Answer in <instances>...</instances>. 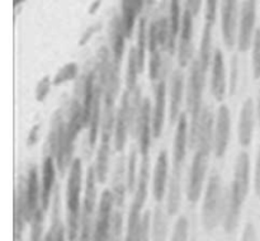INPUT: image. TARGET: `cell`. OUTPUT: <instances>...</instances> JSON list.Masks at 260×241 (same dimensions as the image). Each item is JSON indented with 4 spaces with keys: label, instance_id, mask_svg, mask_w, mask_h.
<instances>
[{
    "label": "cell",
    "instance_id": "54",
    "mask_svg": "<svg viewBox=\"0 0 260 241\" xmlns=\"http://www.w3.org/2000/svg\"><path fill=\"white\" fill-rule=\"evenodd\" d=\"M24 2H25V0H13V5H14V8H17L18 5L23 4Z\"/></svg>",
    "mask_w": 260,
    "mask_h": 241
},
{
    "label": "cell",
    "instance_id": "24",
    "mask_svg": "<svg viewBox=\"0 0 260 241\" xmlns=\"http://www.w3.org/2000/svg\"><path fill=\"white\" fill-rule=\"evenodd\" d=\"M127 192H128V187H127V165L124 162L123 156H121L117 161L113 175V187H112L114 205L117 207V210H121V207H123Z\"/></svg>",
    "mask_w": 260,
    "mask_h": 241
},
{
    "label": "cell",
    "instance_id": "44",
    "mask_svg": "<svg viewBox=\"0 0 260 241\" xmlns=\"http://www.w3.org/2000/svg\"><path fill=\"white\" fill-rule=\"evenodd\" d=\"M52 80L48 75L42 76V78L38 80L37 85H36L35 89V96L37 101H43L51 91V86H52Z\"/></svg>",
    "mask_w": 260,
    "mask_h": 241
},
{
    "label": "cell",
    "instance_id": "6",
    "mask_svg": "<svg viewBox=\"0 0 260 241\" xmlns=\"http://www.w3.org/2000/svg\"><path fill=\"white\" fill-rule=\"evenodd\" d=\"M208 156L210 155L205 152L196 151L194 157H193L187 184V198L190 203H197L202 195L206 173L208 167Z\"/></svg>",
    "mask_w": 260,
    "mask_h": 241
},
{
    "label": "cell",
    "instance_id": "40",
    "mask_svg": "<svg viewBox=\"0 0 260 241\" xmlns=\"http://www.w3.org/2000/svg\"><path fill=\"white\" fill-rule=\"evenodd\" d=\"M45 213L46 211L42 207L38 210V212L33 216L30 220V235L29 241H43L45 236H43V225H45Z\"/></svg>",
    "mask_w": 260,
    "mask_h": 241
},
{
    "label": "cell",
    "instance_id": "28",
    "mask_svg": "<svg viewBox=\"0 0 260 241\" xmlns=\"http://www.w3.org/2000/svg\"><path fill=\"white\" fill-rule=\"evenodd\" d=\"M112 67V53L106 46L101 47L96 53V63H95V76H96V84L101 86L102 90L104 91L106 88L107 80H108L109 73H111Z\"/></svg>",
    "mask_w": 260,
    "mask_h": 241
},
{
    "label": "cell",
    "instance_id": "51",
    "mask_svg": "<svg viewBox=\"0 0 260 241\" xmlns=\"http://www.w3.org/2000/svg\"><path fill=\"white\" fill-rule=\"evenodd\" d=\"M254 185H255V190L260 194V147L258 152V157H256V164H255V177H254Z\"/></svg>",
    "mask_w": 260,
    "mask_h": 241
},
{
    "label": "cell",
    "instance_id": "55",
    "mask_svg": "<svg viewBox=\"0 0 260 241\" xmlns=\"http://www.w3.org/2000/svg\"><path fill=\"white\" fill-rule=\"evenodd\" d=\"M147 3H151V0H147Z\"/></svg>",
    "mask_w": 260,
    "mask_h": 241
},
{
    "label": "cell",
    "instance_id": "10",
    "mask_svg": "<svg viewBox=\"0 0 260 241\" xmlns=\"http://www.w3.org/2000/svg\"><path fill=\"white\" fill-rule=\"evenodd\" d=\"M129 95L128 91H124L122 95L121 104L116 113L114 123V149L122 152L127 142V136L131 133V114H129Z\"/></svg>",
    "mask_w": 260,
    "mask_h": 241
},
{
    "label": "cell",
    "instance_id": "52",
    "mask_svg": "<svg viewBox=\"0 0 260 241\" xmlns=\"http://www.w3.org/2000/svg\"><path fill=\"white\" fill-rule=\"evenodd\" d=\"M101 4H102V0H94L93 2V4L90 5V7H89V10H88V13L89 14H95L96 12H98V9H99V7H101Z\"/></svg>",
    "mask_w": 260,
    "mask_h": 241
},
{
    "label": "cell",
    "instance_id": "1",
    "mask_svg": "<svg viewBox=\"0 0 260 241\" xmlns=\"http://www.w3.org/2000/svg\"><path fill=\"white\" fill-rule=\"evenodd\" d=\"M83 187V164L80 159H74L66 183V231L68 241H78L80 228V195Z\"/></svg>",
    "mask_w": 260,
    "mask_h": 241
},
{
    "label": "cell",
    "instance_id": "14",
    "mask_svg": "<svg viewBox=\"0 0 260 241\" xmlns=\"http://www.w3.org/2000/svg\"><path fill=\"white\" fill-rule=\"evenodd\" d=\"M192 36H193V14L185 9L182 18L179 41H178V62L180 67H185L192 58Z\"/></svg>",
    "mask_w": 260,
    "mask_h": 241
},
{
    "label": "cell",
    "instance_id": "4",
    "mask_svg": "<svg viewBox=\"0 0 260 241\" xmlns=\"http://www.w3.org/2000/svg\"><path fill=\"white\" fill-rule=\"evenodd\" d=\"M114 197L112 190H104L96 207L91 241H108L113 220Z\"/></svg>",
    "mask_w": 260,
    "mask_h": 241
},
{
    "label": "cell",
    "instance_id": "22",
    "mask_svg": "<svg viewBox=\"0 0 260 241\" xmlns=\"http://www.w3.org/2000/svg\"><path fill=\"white\" fill-rule=\"evenodd\" d=\"M244 202L229 188L225 193V203H223V217L222 226L228 233L236 230L239 225L241 208Z\"/></svg>",
    "mask_w": 260,
    "mask_h": 241
},
{
    "label": "cell",
    "instance_id": "35",
    "mask_svg": "<svg viewBox=\"0 0 260 241\" xmlns=\"http://www.w3.org/2000/svg\"><path fill=\"white\" fill-rule=\"evenodd\" d=\"M47 237L50 241H68V231L66 226L62 225L60 217H58V192H56L55 200H53V213H52V225L47 231Z\"/></svg>",
    "mask_w": 260,
    "mask_h": 241
},
{
    "label": "cell",
    "instance_id": "23",
    "mask_svg": "<svg viewBox=\"0 0 260 241\" xmlns=\"http://www.w3.org/2000/svg\"><path fill=\"white\" fill-rule=\"evenodd\" d=\"M123 25H122L121 15H114L109 24V45L113 62L121 65L124 53V41H126Z\"/></svg>",
    "mask_w": 260,
    "mask_h": 241
},
{
    "label": "cell",
    "instance_id": "2",
    "mask_svg": "<svg viewBox=\"0 0 260 241\" xmlns=\"http://www.w3.org/2000/svg\"><path fill=\"white\" fill-rule=\"evenodd\" d=\"M206 74L201 70L198 60L196 58L190 65L189 78L187 84V108L189 113V147L194 149L197 144L198 126L202 114V98L205 89Z\"/></svg>",
    "mask_w": 260,
    "mask_h": 241
},
{
    "label": "cell",
    "instance_id": "30",
    "mask_svg": "<svg viewBox=\"0 0 260 241\" xmlns=\"http://www.w3.org/2000/svg\"><path fill=\"white\" fill-rule=\"evenodd\" d=\"M96 183H98V179H96L95 167L89 166L88 171H86L83 211L93 213V215L96 213Z\"/></svg>",
    "mask_w": 260,
    "mask_h": 241
},
{
    "label": "cell",
    "instance_id": "27",
    "mask_svg": "<svg viewBox=\"0 0 260 241\" xmlns=\"http://www.w3.org/2000/svg\"><path fill=\"white\" fill-rule=\"evenodd\" d=\"M168 22H169V41H168L167 50L173 55L175 52V48H177L175 47L177 38L180 33V27H182L179 0H170V10Z\"/></svg>",
    "mask_w": 260,
    "mask_h": 241
},
{
    "label": "cell",
    "instance_id": "7",
    "mask_svg": "<svg viewBox=\"0 0 260 241\" xmlns=\"http://www.w3.org/2000/svg\"><path fill=\"white\" fill-rule=\"evenodd\" d=\"M187 147H189V121L187 114H180L175 129L174 145H173V173L182 175V167L184 164Z\"/></svg>",
    "mask_w": 260,
    "mask_h": 241
},
{
    "label": "cell",
    "instance_id": "18",
    "mask_svg": "<svg viewBox=\"0 0 260 241\" xmlns=\"http://www.w3.org/2000/svg\"><path fill=\"white\" fill-rule=\"evenodd\" d=\"M228 90V79H226V68L223 53L221 50H216L212 60V74H211V93L217 101L225 99Z\"/></svg>",
    "mask_w": 260,
    "mask_h": 241
},
{
    "label": "cell",
    "instance_id": "26",
    "mask_svg": "<svg viewBox=\"0 0 260 241\" xmlns=\"http://www.w3.org/2000/svg\"><path fill=\"white\" fill-rule=\"evenodd\" d=\"M109 157H111V139H101L98 152L95 159V174L98 183L103 184L107 182L109 171Z\"/></svg>",
    "mask_w": 260,
    "mask_h": 241
},
{
    "label": "cell",
    "instance_id": "42",
    "mask_svg": "<svg viewBox=\"0 0 260 241\" xmlns=\"http://www.w3.org/2000/svg\"><path fill=\"white\" fill-rule=\"evenodd\" d=\"M253 53H251V66H253V76L255 80L260 79V28L255 30L253 38Z\"/></svg>",
    "mask_w": 260,
    "mask_h": 241
},
{
    "label": "cell",
    "instance_id": "20",
    "mask_svg": "<svg viewBox=\"0 0 260 241\" xmlns=\"http://www.w3.org/2000/svg\"><path fill=\"white\" fill-rule=\"evenodd\" d=\"M56 160L53 156L46 155L42 164V178H41V205L45 211L48 210L51 203L53 188L56 182Z\"/></svg>",
    "mask_w": 260,
    "mask_h": 241
},
{
    "label": "cell",
    "instance_id": "41",
    "mask_svg": "<svg viewBox=\"0 0 260 241\" xmlns=\"http://www.w3.org/2000/svg\"><path fill=\"white\" fill-rule=\"evenodd\" d=\"M189 236V221L185 216H180L174 226L170 241H188Z\"/></svg>",
    "mask_w": 260,
    "mask_h": 241
},
{
    "label": "cell",
    "instance_id": "17",
    "mask_svg": "<svg viewBox=\"0 0 260 241\" xmlns=\"http://www.w3.org/2000/svg\"><path fill=\"white\" fill-rule=\"evenodd\" d=\"M167 81L165 78H161L155 89V103L152 108V139L157 140L162 133L167 113Z\"/></svg>",
    "mask_w": 260,
    "mask_h": 241
},
{
    "label": "cell",
    "instance_id": "57",
    "mask_svg": "<svg viewBox=\"0 0 260 241\" xmlns=\"http://www.w3.org/2000/svg\"><path fill=\"white\" fill-rule=\"evenodd\" d=\"M259 195H260V194H259Z\"/></svg>",
    "mask_w": 260,
    "mask_h": 241
},
{
    "label": "cell",
    "instance_id": "15",
    "mask_svg": "<svg viewBox=\"0 0 260 241\" xmlns=\"http://www.w3.org/2000/svg\"><path fill=\"white\" fill-rule=\"evenodd\" d=\"M25 213H27L28 223L33 218V216L38 212L41 205V188L38 182V170L36 165H32L28 169V174L25 177Z\"/></svg>",
    "mask_w": 260,
    "mask_h": 241
},
{
    "label": "cell",
    "instance_id": "32",
    "mask_svg": "<svg viewBox=\"0 0 260 241\" xmlns=\"http://www.w3.org/2000/svg\"><path fill=\"white\" fill-rule=\"evenodd\" d=\"M212 24L206 23L205 28H203L202 40H201L200 46V55H198V62H200L201 70L205 74H207L208 67L211 63V53H212Z\"/></svg>",
    "mask_w": 260,
    "mask_h": 241
},
{
    "label": "cell",
    "instance_id": "39",
    "mask_svg": "<svg viewBox=\"0 0 260 241\" xmlns=\"http://www.w3.org/2000/svg\"><path fill=\"white\" fill-rule=\"evenodd\" d=\"M137 156H139V149L131 147L128 160H127V187H128L129 193H135L137 184Z\"/></svg>",
    "mask_w": 260,
    "mask_h": 241
},
{
    "label": "cell",
    "instance_id": "21",
    "mask_svg": "<svg viewBox=\"0 0 260 241\" xmlns=\"http://www.w3.org/2000/svg\"><path fill=\"white\" fill-rule=\"evenodd\" d=\"M212 112L208 108H203L202 114H201L200 126H198V133H197V144L196 151H202L205 154L210 155L211 150L213 147V141H215V136H213V127H215V121H213Z\"/></svg>",
    "mask_w": 260,
    "mask_h": 241
},
{
    "label": "cell",
    "instance_id": "11",
    "mask_svg": "<svg viewBox=\"0 0 260 241\" xmlns=\"http://www.w3.org/2000/svg\"><path fill=\"white\" fill-rule=\"evenodd\" d=\"M231 136V113L228 106H221L217 111L215 122V141H213V150L216 157L221 159L225 156L230 144Z\"/></svg>",
    "mask_w": 260,
    "mask_h": 241
},
{
    "label": "cell",
    "instance_id": "56",
    "mask_svg": "<svg viewBox=\"0 0 260 241\" xmlns=\"http://www.w3.org/2000/svg\"><path fill=\"white\" fill-rule=\"evenodd\" d=\"M13 241H22V240H13Z\"/></svg>",
    "mask_w": 260,
    "mask_h": 241
},
{
    "label": "cell",
    "instance_id": "33",
    "mask_svg": "<svg viewBox=\"0 0 260 241\" xmlns=\"http://www.w3.org/2000/svg\"><path fill=\"white\" fill-rule=\"evenodd\" d=\"M140 13L141 12H140V9L137 8L135 0H122L121 20L127 38L131 37L132 33H134L137 15H139Z\"/></svg>",
    "mask_w": 260,
    "mask_h": 241
},
{
    "label": "cell",
    "instance_id": "53",
    "mask_svg": "<svg viewBox=\"0 0 260 241\" xmlns=\"http://www.w3.org/2000/svg\"><path fill=\"white\" fill-rule=\"evenodd\" d=\"M256 119L259 122V126H260V86H259V91H258V100H256Z\"/></svg>",
    "mask_w": 260,
    "mask_h": 241
},
{
    "label": "cell",
    "instance_id": "46",
    "mask_svg": "<svg viewBox=\"0 0 260 241\" xmlns=\"http://www.w3.org/2000/svg\"><path fill=\"white\" fill-rule=\"evenodd\" d=\"M239 81V60L238 56H234L231 60V70H230V79H229V91L230 95L235 94L236 88H238Z\"/></svg>",
    "mask_w": 260,
    "mask_h": 241
},
{
    "label": "cell",
    "instance_id": "36",
    "mask_svg": "<svg viewBox=\"0 0 260 241\" xmlns=\"http://www.w3.org/2000/svg\"><path fill=\"white\" fill-rule=\"evenodd\" d=\"M141 73L137 60L136 48L131 47L128 52V61H127V73H126V91L134 93L137 89V76Z\"/></svg>",
    "mask_w": 260,
    "mask_h": 241
},
{
    "label": "cell",
    "instance_id": "12",
    "mask_svg": "<svg viewBox=\"0 0 260 241\" xmlns=\"http://www.w3.org/2000/svg\"><path fill=\"white\" fill-rule=\"evenodd\" d=\"M250 188V156L246 151H241L236 159L234 180L230 189L245 203Z\"/></svg>",
    "mask_w": 260,
    "mask_h": 241
},
{
    "label": "cell",
    "instance_id": "49",
    "mask_svg": "<svg viewBox=\"0 0 260 241\" xmlns=\"http://www.w3.org/2000/svg\"><path fill=\"white\" fill-rule=\"evenodd\" d=\"M241 241H258V235H256L255 226L251 222L246 223L245 228H244L243 236H241Z\"/></svg>",
    "mask_w": 260,
    "mask_h": 241
},
{
    "label": "cell",
    "instance_id": "48",
    "mask_svg": "<svg viewBox=\"0 0 260 241\" xmlns=\"http://www.w3.org/2000/svg\"><path fill=\"white\" fill-rule=\"evenodd\" d=\"M101 28H102L101 23H95V24H93V25H90V27L86 28V30H85V32H84V35L81 36V38H80V41H79L78 45L79 46H85L86 43H88L89 41H90V38L93 37V36L95 35V33L98 32V30L101 29Z\"/></svg>",
    "mask_w": 260,
    "mask_h": 241
},
{
    "label": "cell",
    "instance_id": "29",
    "mask_svg": "<svg viewBox=\"0 0 260 241\" xmlns=\"http://www.w3.org/2000/svg\"><path fill=\"white\" fill-rule=\"evenodd\" d=\"M98 85V84H96ZM102 95H103V90L101 89V86L98 85V90H96L95 99H94L93 108H91V114L90 119H89V136H88V144L89 149L93 150L94 146L96 144V139H98L99 133V127H101L102 121H101V100Z\"/></svg>",
    "mask_w": 260,
    "mask_h": 241
},
{
    "label": "cell",
    "instance_id": "50",
    "mask_svg": "<svg viewBox=\"0 0 260 241\" xmlns=\"http://www.w3.org/2000/svg\"><path fill=\"white\" fill-rule=\"evenodd\" d=\"M40 128L41 126L38 123L33 124V126L30 127L27 136V147H32L37 144L38 139H40Z\"/></svg>",
    "mask_w": 260,
    "mask_h": 241
},
{
    "label": "cell",
    "instance_id": "34",
    "mask_svg": "<svg viewBox=\"0 0 260 241\" xmlns=\"http://www.w3.org/2000/svg\"><path fill=\"white\" fill-rule=\"evenodd\" d=\"M168 240V218L162 208L156 207L151 217V241Z\"/></svg>",
    "mask_w": 260,
    "mask_h": 241
},
{
    "label": "cell",
    "instance_id": "43",
    "mask_svg": "<svg viewBox=\"0 0 260 241\" xmlns=\"http://www.w3.org/2000/svg\"><path fill=\"white\" fill-rule=\"evenodd\" d=\"M122 232H123V215L121 210H116L113 213L108 241H122Z\"/></svg>",
    "mask_w": 260,
    "mask_h": 241
},
{
    "label": "cell",
    "instance_id": "3",
    "mask_svg": "<svg viewBox=\"0 0 260 241\" xmlns=\"http://www.w3.org/2000/svg\"><path fill=\"white\" fill-rule=\"evenodd\" d=\"M225 194L222 192V182L218 174H212L208 179L202 204V225L208 232L222 223Z\"/></svg>",
    "mask_w": 260,
    "mask_h": 241
},
{
    "label": "cell",
    "instance_id": "13",
    "mask_svg": "<svg viewBox=\"0 0 260 241\" xmlns=\"http://www.w3.org/2000/svg\"><path fill=\"white\" fill-rule=\"evenodd\" d=\"M256 111L254 107V101L251 98H248L241 107L240 116H239L238 137L239 144L241 147H249L254 136V127H255Z\"/></svg>",
    "mask_w": 260,
    "mask_h": 241
},
{
    "label": "cell",
    "instance_id": "37",
    "mask_svg": "<svg viewBox=\"0 0 260 241\" xmlns=\"http://www.w3.org/2000/svg\"><path fill=\"white\" fill-rule=\"evenodd\" d=\"M137 60H139L140 71H144L145 67V56H146L147 48V28L146 18H141L139 22V29H137V45H136Z\"/></svg>",
    "mask_w": 260,
    "mask_h": 241
},
{
    "label": "cell",
    "instance_id": "47",
    "mask_svg": "<svg viewBox=\"0 0 260 241\" xmlns=\"http://www.w3.org/2000/svg\"><path fill=\"white\" fill-rule=\"evenodd\" d=\"M218 0H206V23L215 24Z\"/></svg>",
    "mask_w": 260,
    "mask_h": 241
},
{
    "label": "cell",
    "instance_id": "19",
    "mask_svg": "<svg viewBox=\"0 0 260 241\" xmlns=\"http://www.w3.org/2000/svg\"><path fill=\"white\" fill-rule=\"evenodd\" d=\"M183 93H184V76L180 70H175L170 78L169 86V119L170 123H177L179 119L182 108Z\"/></svg>",
    "mask_w": 260,
    "mask_h": 241
},
{
    "label": "cell",
    "instance_id": "8",
    "mask_svg": "<svg viewBox=\"0 0 260 241\" xmlns=\"http://www.w3.org/2000/svg\"><path fill=\"white\" fill-rule=\"evenodd\" d=\"M238 0H222L221 3V27L222 37L229 50L235 46L239 30Z\"/></svg>",
    "mask_w": 260,
    "mask_h": 241
},
{
    "label": "cell",
    "instance_id": "25",
    "mask_svg": "<svg viewBox=\"0 0 260 241\" xmlns=\"http://www.w3.org/2000/svg\"><path fill=\"white\" fill-rule=\"evenodd\" d=\"M182 175L173 173L169 178L167 192V213L169 216H175L182 205Z\"/></svg>",
    "mask_w": 260,
    "mask_h": 241
},
{
    "label": "cell",
    "instance_id": "31",
    "mask_svg": "<svg viewBox=\"0 0 260 241\" xmlns=\"http://www.w3.org/2000/svg\"><path fill=\"white\" fill-rule=\"evenodd\" d=\"M141 166L139 170V177H137V184L136 189L134 193V202L140 203V204L145 205L147 198V188H149V180H150V159L149 157H144L141 159Z\"/></svg>",
    "mask_w": 260,
    "mask_h": 241
},
{
    "label": "cell",
    "instance_id": "45",
    "mask_svg": "<svg viewBox=\"0 0 260 241\" xmlns=\"http://www.w3.org/2000/svg\"><path fill=\"white\" fill-rule=\"evenodd\" d=\"M137 241H151V212L146 211L142 216L141 227H140Z\"/></svg>",
    "mask_w": 260,
    "mask_h": 241
},
{
    "label": "cell",
    "instance_id": "16",
    "mask_svg": "<svg viewBox=\"0 0 260 241\" xmlns=\"http://www.w3.org/2000/svg\"><path fill=\"white\" fill-rule=\"evenodd\" d=\"M169 184V159L168 151L162 149L157 155L152 175V195L156 202H161L168 192Z\"/></svg>",
    "mask_w": 260,
    "mask_h": 241
},
{
    "label": "cell",
    "instance_id": "5",
    "mask_svg": "<svg viewBox=\"0 0 260 241\" xmlns=\"http://www.w3.org/2000/svg\"><path fill=\"white\" fill-rule=\"evenodd\" d=\"M256 20V0H244L239 18L238 47L240 52H245L253 45L254 25Z\"/></svg>",
    "mask_w": 260,
    "mask_h": 241
},
{
    "label": "cell",
    "instance_id": "38",
    "mask_svg": "<svg viewBox=\"0 0 260 241\" xmlns=\"http://www.w3.org/2000/svg\"><path fill=\"white\" fill-rule=\"evenodd\" d=\"M79 74V66L76 62H68L63 66H61L57 70V73L55 74V76L52 78V84L55 86L63 85V84L69 83V81L76 79Z\"/></svg>",
    "mask_w": 260,
    "mask_h": 241
},
{
    "label": "cell",
    "instance_id": "9",
    "mask_svg": "<svg viewBox=\"0 0 260 241\" xmlns=\"http://www.w3.org/2000/svg\"><path fill=\"white\" fill-rule=\"evenodd\" d=\"M135 137L137 139V149H139V154L141 155V159L149 157L152 137V111L149 98H145L142 100L141 113L137 122Z\"/></svg>",
    "mask_w": 260,
    "mask_h": 241
}]
</instances>
